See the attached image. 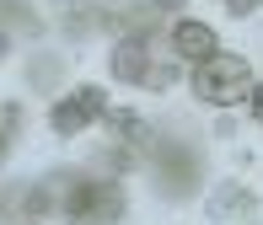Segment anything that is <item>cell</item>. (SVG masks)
I'll return each instance as SVG.
<instances>
[{
	"label": "cell",
	"instance_id": "cell-1",
	"mask_svg": "<svg viewBox=\"0 0 263 225\" xmlns=\"http://www.w3.org/2000/svg\"><path fill=\"white\" fill-rule=\"evenodd\" d=\"M253 86H258L253 65H247L242 54H210L204 65H194V91L210 108H236V102H247Z\"/></svg>",
	"mask_w": 263,
	"mask_h": 225
},
{
	"label": "cell",
	"instance_id": "cell-2",
	"mask_svg": "<svg viewBox=\"0 0 263 225\" xmlns=\"http://www.w3.org/2000/svg\"><path fill=\"white\" fill-rule=\"evenodd\" d=\"M65 215L76 225H107L124 215V193H118V182H107V177H70L65 188Z\"/></svg>",
	"mask_w": 263,
	"mask_h": 225
},
{
	"label": "cell",
	"instance_id": "cell-3",
	"mask_svg": "<svg viewBox=\"0 0 263 225\" xmlns=\"http://www.w3.org/2000/svg\"><path fill=\"white\" fill-rule=\"evenodd\" d=\"M97 118H107V91L102 86H76L54 108V134H81V129H91Z\"/></svg>",
	"mask_w": 263,
	"mask_h": 225
},
{
	"label": "cell",
	"instance_id": "cell-4",
	"mask_svg": "<svg viewBox=\"0 0 263 225\" xmlns=\"http://www.w3.org/2000/svg\"><path fill=\"white\" fill-rule=\"evenodd\" d=\"M172 54L188 59V65H204L210 54H220V43H215V27H204V22H177L172 27Z\"/></svg>",
	"mask_w": 263,
	"mask_h": 225
},
{
	"label": "cell",
	"instance_id": "cell-5",
	"mask_svg": "<svg viewBox=\"0 0 263 225\" xmlns=\"http://www.w3.org/2000/svg\"><path fill=\"white\" fill-rule=\"evenodd\" d=\"M113 75H118V80H135V86H145V75H151V43H145V32L118 38V49H113Z\"/></svg>",
	"mask_w": 263,
	"mask_h": 225
},
{
	"label": "cell",
	"instance_id": "cell-6",
	"mask_svg": "<svg viewBox=\"0 0 263 225\" xmlns=\"http://www.w3.org/2000/svg\"><path fill=\"white\" fill-rule=\"evenodd\" d=\"M247 113H253V124L263 129V86H253V91H247Z\"/></svg>",
	"mask_w": 263,
	"mask_h": 225
},
{
	"label": "cell",
	"instance_id": "cell-7",
	"mask_svg": "<svg viewBox=\"0 0 263 225\" xmlns=\"http://www.w3.org/2000/svg\"><path fill=\"white\" fill-rule=\"evenodd\" d=\"M226 6H231V16H253V11L263 6V0H226Z\"/></svg>",
	"mask_w": 263,
	"mask_h": 225
},
{
	"label": "cell",
	"instance_id": "cell-8",
	"mask_svg": "<svg viewBox=\"0 0 263 225\" xmlns=\"http://www.w3.org/2000/svg\"><path fill=\"white\" fill-rule=\"evenodd\" d=\"M156 11H177V6H188V0H151Z\"/></svg>",
	"mask_w": 263,
	"mask_h": 225
},
{
	"label": "cell",
	"instance_id": "cell-9",
	"mask_svg": "<svg viewBox=\"0 0 263 225\" xmlns=\"http://www.w3.org/2000/svg\"><path fill=\"white\" fill-rule=\"evenodd\" d=\"M6 145H11V134H6V124H0V156H6Z\"/></svg>",
	"mask_w": 263,
	"mask_h": 225
},
{
	"label": "cell",
	"instance_id": "cell-10",
	"mask_svg": "<svg viewBox=\"0 0 263 225\" xmlns=\"http://www.w3.org/2000/svg\"><path fill=\"white\" fill-rule=\"evenodd\" d=\"M6 49H11V38H6V32H0V59H6Z\"/></svg>",
	"mask_w": 263,
	"mask_h": 225
}]
</instances>
